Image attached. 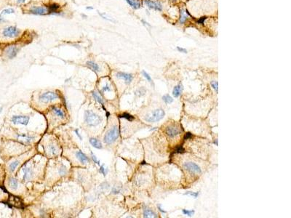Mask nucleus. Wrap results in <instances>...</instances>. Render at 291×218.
<instances>
[{
    "label": "nucleus",
    "instance_id": "1",
    "mask_svg": "<svg viewBox=\"0 0 291 218\" xmlns=\"http://www.w3.org/2000/svg\"><path fill=\"white\" fill-rule=\"evenodd\" d=\"M84 122L89 127H97L103 122V119L100 116L90 110H87L84 111Z\"/></svg>",
    "mask_w": 291,
    "mask_h": 218
},
{
    "label": "nucleus",
    "instance_id": "2",
    "mask_svg": "<svg viewBox=\"0 0 291 218\" xmlns=\"http://www.w3.org/2000/svg\"><path fill=\"white\" fill-rule=\"evenodd\" d=\"M119 137V128L117 125H114L106 132L103 138V142L106 145H111Z\"/></svg>",
    "mask_w": 291,
    "mask_h": 218
},
{
    "label": "nucleus",
    "instance_id": "3",
    "mask_svg": "<svg viewBox=\"0 0 291 218\" xmlns=\"http://www.w3.org/2000/svg\"><path fill=\"white\" fill-rule=\"evenodd\" d=\"M164 115H165V112L164 110L161 109H156L150 114H146L144 117V120L148 123H154V122H158L162 120L164 117Z\"/></svg>",
    "mask_w": 291,
    "mask_h": 218
},
{
    "label": "nucleus",
    "instance_id": "4",
    "mask_svg": "<svg viewBox=\"0 0 291 218\" xmlns=\"http://www.w3.org/2000/svg\"><path fill=\"white\" fill-rule=\"evenodd\" d=\"M165 134L170 139H175L181 134V130L176 124H170L165 128Z\"/></svg>",
    "mask_w": 291,
    "mask_h": 218
},
{
    "label": "nucleus",
    "instance_id": "5",
    "mask_svg": "<svg viewBox=\"0 0 291 218\" xmlns=\"http://www.w3.org/2000/svg\"><path fill=\"white\" fill-rule=\"evenodd\" d=\"M20 29L15 26H7L5 28H3L1 30V34L3 37L4 38H9V39H12V38L17 37L20 34Z\"/></svg>",
    "mask_w": 291,
    "mask_h": 218
},
{
    "label": "nucleus",
    "instance_id": "6",
    "mask_svg": "<svg viewBox=\"0 0 291 218\" xmlns=\"http://www.w3.org/2000/svg\"><path fill=\"white\" fill-rule=\"evenodd\" d=\"M183 167L185 170L191 175H199L202 173V169L200 167L198 166L196 163L192 162H186L183 164Z\"/></svg>",
    "mask_w": 291,
    "mask_h": 218
},
{
    "label": "nucleus",
    "instance_id": "7",
    "mask_svg": "<svg viewBox=\"0 0 291 218\" xmlns=\"http://www.w3.org/2000/svg\"><path fill=\"white\" fill-rule=\"evenodd\" d=\"M60 96L55 92H46L39 95V101L41 103H48L55 100L59 99Z\"/></svg>",
    "mask_w": 291,
    "mask_h": 218
},
{
    "label": "nucleus",
    "instance_id": "8",
    "mask_svg": "<svg viewBox=\"0 0 291 218\" xmlns=\"http://www.w3.org/2000/svg\"><path fill=\"white\" fill-rule=\"evenodd\" d=\"M22 171H23V181L25 182H28V181L31 180L33 179V176H34V171L32 169L31 167L27 166L25 165V167H23V169H22Z\"/></svg>",
    "mask_w": 291,
    "mask_h": 218
},
{
    "label": "nucleus",
    "instance_id": "9",
    "mask_svg": "<svg viewBox=\"0 0 291 218\" xmlns=\"http://www.w3.org/2000/svg\"><path fill=\"white\" fill-rule=\"evenodd\" d=\"M30 117L28 116H13L12 117V122L15 125H27L29 122Z\"/></svg>",
    "mask_w": 291,
    "mask_h": 218
},
{
    "label": "nucleus",
    "instance_id": "10",
    "mask_svg": "<svg viewBox=\"0 0 291 218\" xmlns=\"http://www.w3.org/2000/svg\"><path fill=\"white\" fill-rule=\"evenodd\" d=\"M19 48L15 45H11L7 47L5 50V55L7 58L12 59L17 55Z\"/></svg>",
    "mask_w": 291,
    "mask_h": 218
},
{
    "label": "nucleus",
    "instance_id": "11",
    "mask_svg": "<svg viewBox=\"0 0 291 218\" xmlns=\"http://www.w3.org/2000/svg\"><path fill=\"white\" fill-rule=\"evenodd\" d=\"M116 76L118 79L124 81L126 84L131 83V82L133 79V76H132V74L124 72H117L116 74Z\"/></svg>",
    "mask_w": 291,
    "mask_h": 218
},
{
    "label": "nucleus",
    "instance_id": "12",
    "mask_svg": "<svg viewBox=\"0 0 291 218\" xmlns=\"http://www.w3.org/2000/svg\"><path fill=\"white\" fill-rule=\"evenodd\" d=\"M144 3L146 4V5L148 7H149V8L154 9L155 10L162 11V4L159 2L151 1V0H144Z\"/></svg>",
    "mask_w": 291,
    "mask_h": 218
},
{
    "label": "nucleus",
    "instance_id": "13",
    "mask_svg": "<svg viewBox=\"0 0 291 218\" xmlns=\"http://www.w3.org/2000/svg\"><path fill=\"white\" fill-rule=\"evenodd\" d=\"M29 12L33 15H45L48 12V9L46 7H32L30 9Z\"/></svg>",
    "mask_w": 291,
    "mask_h": 218
},
{
    "label": "nucleus",
    "instance_id": "14",
    "mask_svg": "<svg viewBox=\"0 0 291 218\" xmlns=\"http://www.w3.org/2000/svg\"><path fill=\"white\" fill-rule=\"evenodd\" d=\"M17 138H18V140H20V141H22L23 143H26V144H28V143H31L33 140L35 139L34 137L32 136V135H29L26 134L17 135Z\"/></svg>",
    "mask_w": 291,
    "mask_h": 218
},
{
    "label": "nucleus",
    "instance_id": "15",
    "mask_svg": "<svg viewBox=\"0 0 291 218\" xmlns=\"http://www.w3.org/2000/svg\"><path fill=\"white\" fill-rule=\"evenodd\" d=\"M75 155H76V158L78 159V160H79L81 164H87L89 162V158L87 156V155H85V154H84L81 150L76 151Z\"/></svg>",
    "mask_w": 291,
    "mask_h": 218
},
{
    "label": "nucleus",
    "instance_id": "16",
    "mask_svg": "<svg viewBox=\"0 0 291 218\" xmlns=\"http://www.w3.org/2000/svg\"><path fill=\"white\" fill-rule=\"evenodd\" d=\"M52 111L53 112L54 115H55V117L60 118V119H64L65 117V111H63V109H60V108L56 107V106H52Z\"/></svg>",
    "mask_w": 291,
    "mask_h": 218
},
{
    "label": "nucleus",
    "instance_id": "17",
    "mask_svg": "<svg viewBox=\"0 0 291 218\" xmlns=\"http://www.w3.org/2000/svg\"><path fill=\"white\" fill-rule=\"evenodd\" d=\"M86 65H87V66L89 68V69H91L92 71L96 73V74L100 72V70H101L100 66H99L97 63H95L94 61H92V60H89V61H87V63H86Z\"/></svg>",
    "mask_w": 291,
    "mask_h": 218
},
{
    "label": "nucleus",
    "instance_id": "18",
    "mask_svg": "<svg viewBox=\"0 0 291 218\" xmlns=\"http://www.w3.org/2000/svg\"><path fill=\"white\" fill-rule=\"evenodd\" d=\"M47 152H48L50 155H56L57 153V148L55 143L50 142L47 145Z\"/></svg>",
    "mask_w": 291,
    "mask_h": 218
},
{
    "label": "nucleus",
    "instance_id": "19",
    "mask_svg": "<svg viewBox=\"0 0 291 218\" xmlns=\"http://www.w3.org/2000/svg\"><path fill=\"white\" fill-rule=\"evenodd\" d=\"M143 214L144 217H157V215H156V213L154 211H152L151 209L147 207V206L143 208Z\"/></svg>",
    "mask_w": 291,
    "mask_h": 218
},
{
    "label": "nucleus",
    "instance_id": "20",
    "mask_svg": "<svg viewBox=\"0 0 291 218\" xmlns=\"http://www.w3.org/2000/svg\"><path fill=\"white\" fill-rule=\"evenodd\" d=\"M92 97H93V98H94V99L95 100V101H97V103H100V104L102 106V107L103 108V109H104L105 111H106V110H105V107H104V101H103V98H102L101 95H100V94H99L98 92H96V91L92 92Z\"/></svg>",
    "mask_w": 291,
    "mask_h": 218
},
{
    "label": "nucleus",
    "instance_id": "21",
    "mask_svg": "<svg viewBox=\"0 0 291 218\" xmlns=\"http://www.w3.org/2000/svg\"><path fill=\"white\" fill-rule=\"evenodd\" d=\"M89 142L91 145H92V147L95 148L101 149L102 148H103V145H102L101 142H100L99 140L96 139V138H89Z\"/></svg>",
    "mask_w": 291,
    "mask_h": 218
},
{
    "label": "nucleus",
    "instance_id": "22",
    "mask_svg": "<svg viewBox=\"0 0 291 218\" xmlns=\"http://www.w3.org/2000/svg\"><path fill=\"white\" fill-rule=\"evenodd\" d=\"M183 86L181 84H178V85L175 86V87L173 88V90H172V95L175 98H178L180 95H181V92L183 91Z\"/></svg>",
    "mask_w": 291,
    "mask_h": 218
},
{
    "label": "nucleus",
    "instance_id": "23",
    "mask_svg": "<svg viewBox=\"0 0 291 218\" xmlns=\"http://www.w3.org/2000/svg\"><path fill=\"white\" fill-rule=\"evenodd\" d=\"M8 184L9 188H10L12 190H16L18 187V181L14 177H10L8 181Z\"/></svg>",
    "mask_w": 291,
    "mask_h": 218
},
{
    "label": "nucleus",
    "instance_id": "24",
    "mask_svg": "<svg viewBox=\"0 0 291 218\" xmlns=\"http://www.w3.org/2000/svg\"><path fill=\"white\" fill-rule=\"evenodd\" d=\"M57 173L61 177H64L67 175L68 173V169H67V167L64 164H61L59 168L57 169Z\"/></svg>",
    "mask_w": 291,
    "mask_h": 218
},
{
    "label": "nucleus",
    "instance_id": "25",
    "mask_svg": "<svg viewBox=\"0 0 291 218\" xmlns=\"http://www.w3.org/2000/svg\"><path fill=\"white\" fill-rule=\"evenodd\" d=\"M127 3L134 9H138L140 7V2L139 0H126Z\"/></svg>",
    "mask_w": 291,
    "mask_h": 218
},
{
    "label": "nucleus",
    "instance_id": "26",
    "mask_svg": "<svg viewBox=\"0 0 291 218\" xmlns=\"http://www.w3.org/2000/svg\"><path fill=\"white\" fill-rule=\"evenodd\" d=\"M59 8H60V6H59V4L54 3V4H51L49 6V10L48 11L49 12H50V13L56 14L57 12H58Z\"/></svg>",
    "mask_w": 291,
    "mask_h": 218
},
{
    "label": "nucleus",
    "instance_id": "27",
    "mask_svg": "<svg viewBox=\"0 0 291 218\" xmlns=\"http://www.w3.org/2000/svg\"><path fill=\"white\" fill-rule=\"evenodd\" d=\"M20 162L19 160H15V161H14L13 162H12V163H11L9 166V171L12 172L15 171V170L17 169V167H18V165L20 164Z\"/></svg>",
    "mask_w": 291,
    "mask_h": 218
},
{
    "label": "nucleus",
    "instance_id": "28",
    "mask_svg": "<svg viewBox=\"0 0 291 218\" xmlns=\"http://www.w3.org/2000/svg\"><path fill=\"white\" fill-rule=\"evenodd\" d=\"M119 117L127 119V121H129V122H132V121H133L134 119H135V118H134L133 116L130 115V114H128V113H123L122 114L119 115Z\"/></svg>",
    "mask_w": 291,
    "mask_h": 218
},
{
    "label": "nucleus",
    "instance_id": "29",
    "mask_svg": "<svg viewBox=\"0 0 291 218\" xmlns=\"http://www.w3.org/2000/svg\"><path fill=\"white\" fill-rule=\"evenodd\" d=\"M162 101L166 103V104H170L173 102V99H172V97L170 95H169L168 94L167 95H164V96L162 97Z\"/></svg>",
    "mask_w": 291,
    "mask_h": 218
},
{
    "label": "nucleus",
    "instance_id": "30",
    "mask_svg": "<svg viewBox=\"0 0 291 218\" xmlns=\"http://www.w3.org/2000/svg\"><path fill=\"white\" fill-rule=\"evenodd\" d=\"M187 18H188V15H186V13L185 12V11L181 10L180 12V23L181 24H183L186 21Z\"/></svg>",
    "mask_w": 291,
    "mask_h": 218
},
{
    "label": "nucleus",
    "instance_id": "31",
    "mask_svg": "<svg viewBox=\"0 0 291 218\" xmlns=\"http://www.w3.org/2000/svg\"><path fill=\"white\" fill-rule=\"evenodd\" d=\"M99 172H100V174L103 175V176H105L107 174H108V168L105 167V164L101 165V166L100 167V169H99Z\"/></svg>",
    "mask_w": 291,
    "mask_h": 218
},
{
    "label": "nucleus",
    "instance_id": "32",
    "mask_svg": "<svg viewBox=\"0 0 291 218\" xmlns=\"http://www.w3.org/2000/svg\"><path fill=\"white\" fill-rule=\"evenodd\" d=\"M182 212L184 215H187L188 217H191L193 214H194V210H187V209H182Z\"/></svg>",
    "mask_w": 291,
    "mask_h": 218
},
{
    "label": "nucleus",
    "instance_id": "33",
    "mask_svg": "<svg viewBox=\"0 0 291 218\" xmlns=\"http://www.w3.org/2000/svg\"><path fill=\"white\" fill-rule=\"evenodd\" d=\"M90 154H91V158H92V161H93V162H94V163H95V164H96L99 165V166H100V160H99V159H97V156H95V154H94L92 152V151H91V152H90Z\"/></svg>",
    "mask_w": 291,
    "mask_h": 218
},
{
    "label": "nucleus",
    "instance_id": "34",
    "mask_svg": "<svg viewBox=\"0 0 291 218\" xmlns=\"http://www.w3.org/2000/svg\"><path fill=\"white\" fill-rule=\"evenodd\" d=\"M142 74H143V76H144L145 79H146V80L148 81V82H149V83H151V84L152 83V82H152V79H151V77L149 76V74H148V73L146 72L145 71H142Z\"/></svg>",
    "mask_w": 291,
    "mask_h": 218
},
{
    "label": "nucleus",
    "instance_id": "35",
    "mask_svg": "<svg viewBox=\"0 0 291 218\" xmlns=\"http://www.w3.org/2000/svg\"><path fill=\"white\" fill-rule=\"evenodd\" d=\"M210 85H211V87H212V89H213V90H215V92H216V93H218V82H215V81H213V82H211Z\"/></svg>",
    "mask_w": 291,
    "mask_h": 218
},
{
    "label": "nucleus",
    "instance_id": "36",
    "mask_svg": "<svg viewBox=\"0 0 291 218\" xmlns=\"http://www.w3.org/2000/svg\"><path fill=\"white\" fill-rule=\"evenodd\" d=\"M199 192L188 191V192H186V193H185L184 195H188V196H192V197H194V198H197L198 196H199Z\"/></svg>",
    "mask_w": 291,
    "mask_h": 218
},
{
    "label": "nucleus",
    "instance_id": "37",
    "mask_svg": "<svg viewBox=\"0 0 291 218\" xmlns=\"http://www.w3.org/2000/svg\"><path fill=\"white\" fill-rule=\"evenodd\" d=\"M121 191V188L118 186H114L112 190H111V193L114 194V195H116V194H119Z\"/></svg>",
    "mask_w": 291,
    "mask_h": 218
},
{
    "label": "nucleus",
    "instance_id": "38",
    "mask_svg": "<svg viewBox=\"0 0 291 218\" xmlns=\"http://www.w3.org/2000/svg\"><path fill=\"white\" fill-rule=\"evenodd\" d=\"M145 93H146V90H145V89H143V88L138 89V90H137V91L135 92V95H137V96H139V97L142 96V95H144Z\"/></svg>",
    "mask_w": 291,
    "mask_h": 218
},
{
    "label": "nucleus",
    "instance_id": "39",
    "mask_svg": "<svg viewBox=\"0 0 291 218\" xmlns=\"http://www.w3.org/2000/svg\"><path fill=\"white\" fill-rule=\"evenodd\" d=\"M183 151H184V148L182 146H178L175 148V152L178 153V154H181Z\"/></svg>",
    "mask_w": 291,
    "mask_h": 218
},
{
    "label": "nucleus",
    "instance_id": "40",
    "mask_svg": "<svg viewBox=\"0 0 291 218\" xmlns=\"http://www.w3.org/2000/svg\"><path fill=\"white\" fill-rule=\"evenodd\" d=\"M101 91L103 92H111V88H110V87H109V86H108V84H105V85L104 86V87H103V88H102Z\"/></svg>",
    "mask_w": 291,
    "mask_h": 218
},
{
    "label": "nucleus",
    "instance_id": "41",
    "mask_svg": "<svg viewBox=\"0 0 291 218\" xmlns=\"http://www.w3.org/2000/svg\"><path fill=\"white\" fill-rule=\"evenodd\" d=\"M14 9H4V10H3L2 11V12H1V15H3V14H11V13H14Z\"/></svg>",
    "mask_w": 291,
    "mask_h": 218
},
{
    "label": "nucleus",
    "instance_id": "42",
    "mask_svg": "<svg viewBox=\"0 0 291 218\" xmlns=\"http://www.w3.org/2000/svg\"><path fill=\"white\" fill-rule=\"evenodd\" d=\"M192 136H193V135H192V134H191V133H186V134H185L184 138H184V140H186H186L191 139V138H192Z\"/></svg>",
    "mask_w": 291,
    "mask_h": 218
},
{
    "label": "nucleus",
    "instance_id": "43",
    "mask_svg": "<svg viewBox=\"0 0 291 218\" xmlns=\"http://www.w3.org/2000/svg\"><path fill=\"white\" fill-rule=\"evenodd\" d=\"M177 50H178V52H183V53H187V50H186V49L182 48V47H177Z\"/></svg>",
    "mask_w": 291,
    "mask_h": 218
},
{
    "label": "nucleus",
    "instance_id": "44",
    "mask_svg": "<svg viewBox=\"0 0 291 218\" xmlns=\"http://www.w3.org/2000/svg\"><path fill=\"white\" fill-rule=\"evenodd\" d=\"M74 133H76V135H77V137H78V138H79V140H81H81H82V137H81V135L79 134V130H78V129H76V130H74Z\"/></svg>",
    "mask_w": 291,
    "mask_h": 218
},
{
    "label": "nucleus",
    "instance_id": "45",
    "mask_svg": "<svg viewBox=\"0 0 291 218\" xmlns=\"http://www.w3.org/2000/svg\"><path fill=\"white\" fill-rule=\"evenodd\" d=\"M157 208H158V209H159V211H161V212L163 213V214H166V211H165V210H164V209H162V206H161L160 204H159V205H158V206H157Z\"/></svg>",
    "mask_w": 291,
    "mask_h": 218
},
{
    "label": "nucleus",
    "instance_id": "46",
    "mask_svg": "<svg viewBox=\"0 0 291 218\" xmlns=\"http://www.w3.org/2000/svg\"><path fill=\"white\" fill-rule=\"evenodd\" d=\"M205 19H206L205 17H201V18L199 19V20H198L197 22L199 23H201V24H202V23H204V20H205Z\"/></svg>",
    "mask_w": 291,
    "mask_h": 218
},
{
    "label": "nucleus",
    "instance_id": "47",
    "mask_svg": "<svg viewBox=\"0 0 291 218\" xmlns=\"http://www.w3.org/2000/svg\"><path fill=\"white\" fill-rule=\"evenodd\" d=\"M17 1L18 3H23L25 0H17Z\"/></svg>",
    "mask_w": 291,
    "mask_h": 218
},
{
    "label": "nucleus",
    "instance_id": "48",
    "mask_svg": "<svg viewBox=\"0 0 291 218\" xmlns=\"http://www.w3.org/2000/svg\"><path fill=\"white\" fill-rule=\"evenodd\" d=\"M214 143H215H215H216V146H218V140H216V141H215V142H214Z\"/></svg>",
    "mask_w": 291,
    "mask_h": 218
},
{
    "label": "nucleus",
    "instance_id": "49",
    "mask_svg": "<svg viewBox=\"0 0 291 218\" xmlns=\"http://www.w3.org/2000/svg\"><path fill=\"white\" fill-rule=\"evenodd\" d=\"M87 9H92V7H87Z\"/></svg>",
    "mask_w": 291,
    "mask_h": 218
}]
</instances>
